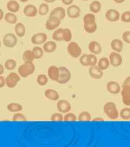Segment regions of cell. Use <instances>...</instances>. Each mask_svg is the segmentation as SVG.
<instances>
[{
    "mask_svg": "<svg viewBox=\"0 0 130 147\" xmlns=\"http://www.w3.org/2000/svg\"><path fill=\"white\" fill-rule=\"evenodd\" d=\"M106 89L109 93L112 94H118L121 92V89L119 84L113 81H111L107 83Z\"/></svg>",
    "mask_w": 130,
    "mask_h": 147,
    "instance_id": "cell-12",
    "label": "cell"
},
{
    "mask_svg": "<svg viewBox=\"0 0 130 147\" xmlns=\"http://www.w3.org/2000/svg\"><path fill=\"white\" fill-rule=\"evenodd\" d=\"M66 13L70 18L77 19L80 16L81 9L78 5H70L68 7Z\"/></svg>",
    "mask_w": 130,
    "mask_h": 147,
    "instance_id": "cell-11",
    "label": "cell"
},
{
    "mask_svg": "<svg viewBox=\"0 0 130 147\" xmlns=\"http://www.w3.org/2000/svg\"><path fill=\"white\" fill-rule=\"evenodd\" d=\"M77 121V117L72 112H68L63 116V121Z\"/></svg>",
    "mask_w": 130,
    "mask_h": 147,
    "instance_id": "cell-39",
    "label": "cell"
},
{
    "mask_svg": "<svg viewBox=\"0 0 130 147\" xmlns=\"http://www.w3.org/2000/svg\"><path fill=\"white\" fill-rule=\"evenodd\" d=\"M82 1H89V0H82Z\"/></svg>",
    "mask_w": 130,
    "mask_h": 147,
    "instance_id": "cell-58",
    "label": "cell"
},
{
    "mask_svg": "<svg viewBox=\"0 0 130 147\" xmlns=\"http://www.w3.org/2000/svg\"><path fill=\"white\" fill-rule=\"evenodd\" d=\"M121 19L124 22H130V11H126L122 13Z\"/></svg>",
    "mask_w": 130,
    "mask_h": 147,
    "instance_id": "cell-44",
    "label": "cell"
},
{
    "mask_svg": "<svg viewBox=\"0 0 130 147\" xmlns=\"http://www.w3.org/2000/svg\"><path fill=\"white\" fill-rule=\"evenodd\" d=\"M51 120L52 121H63V116L61 113H54L52 114L51 117Z\"/></svg>",
    "mask_w": 130,
    "mask_h": 147,
    "instance_id": "cell-42",
    "label": "cell"
},
{
    "mask_svg": "<svg viewBox=\"0 0 130 147\" xmlns=\"http://www.w3.org/2000/svg\"><path fill=\"white\" fill-rule=\"evenodd\" d=\"M83 28L85 31L89 33H93L97 30V24L95 16L93 13L85 14L83 18Z\"/></svg>",
    "mask_w": 130,
    "mask_h": 147,
    "instance_id": "cell-1",
    "label": "cell"
},
{
    "mask_svg": "<svg viewBox=\"0 0 130 147\" xmlns=\"http://www.w3.org/2000/svg\"><path fill=\"white\" fill-rule=\"evenodd\" d=\"M110 64L113 67H117L123 63V57L119 53L113 52L110 53L109 56Z\"/></svg>",
    "mask_w": 130,
    "mask_h": 147,
    "instance_id": "cell-8",
    "label": "cell"
},
{
    "mask_svg": "<svg viewBox=\"0 0 130 147\" xmlns=\"http://www.w3.org/2000/svg\"><path fill=\"white\" fill-rule=\"evenodd\" d=\"M89 51L95 55H99L102 52V47L97 41H91L89 44Z\"/></svg>",
    "mask_w": 130,
    "mask_h": 147,
    "instance_id": "cell-18",
    "label": "cell"
},
{
    "mask_svg": "<svg viewBox=\"0 0 130 147\" xmlns=\"http://www.w3.org/2000/svg\"><path fill=\"white\" fill-rule=\"evenodd\" d=\"M72 39V33L71 30L68 28H63V41L66 42H69Z\"/></svg>",
    "mask_w": 130,
    "mask_h": 147,
    "instance_id": "cell-36",
    "label": "cell"
},
{
    "mask_svg": "<svg viewBox=\"0 0 130 147\" xmlns=\"http://www.w3.org/2000/svg\"><path fill=\"white\" fill-rule=\"evenodd\" d=\"M45 95L48 99L52 101H57L59 99L60 95L55 89H47L45 91Z\"/></svg>",
    "mask_w": 130,
    "mask_h": 147,
    "instance_id": "cell-20",
    "label": "cell"
},
{
    "mask_svg": "<svg viewBox=\"0 0 130 147\" xmlns=\"http://www.w3.org/2000/svg\"><path fill=\"white\" fill-rule=\"evenodd\" d=\"M92 121H104V119H103L102 117H97L94 118L93 119H92Z\"/></svg>",
    "mask_w": 130,
    "mask_h": 147,
    "instance_id": "cell-51",
    "label": "cell"
},
{
    "mask_svg": "<svg viewBox=\"0 0 130 147\" xmlns=\"http://www.w3.org/2000/svg\"><path fill=\"white\" fill-rule=\"evenodd\" d=\"M121 91L122 98H126L130 96V86L126 84H123Z\"/></svg>",
    "mask_w": 130,
    "mask_h": 147,
    "instance_id": "cell-41",
    "label": "cell"
},
{
    "mask_svg": "<svg viewBox=\"0 0 130 147\" xmlns=\"http://www.w3.org/2000/svg\"><path fill=\"white\" fill-rule=\"evenodd\" d=\"M21 80V76L15 72H11L5 78L6 86L9 88L15 87Z\"/></svg>",
    "mask_w": 130,
    "mask_h": 147,
    "instance_id": "cell-5",
    "label": "cell"
},
{
    "mask_svg": "<svg viewBox=\"0 0 130 147\" xmlns=\"http://www.w3.org/2000/svg\"><path fill=\"white\" fill-rule=\"evenodd\" d=\"M27 121V119L26 116L23 114L19 112H17L16 113L14 114L12 118V121Z\"/></svg>",
    "mask_w": 130,
    "mask_h": 147,
    "instance_id": "cell-40",
    "label": "cell"
},
{
    "mask_svg": "<svg viewBox=\"0 0 130 147\" xmlns=\"http://www.w3.org/2000/svg\"><path fill=\"white\" fill-rule=\"evenodd\" d=\"M105 114L111 119L113 120L117 119L119 116V113L118 110H117V107L109 111L108 112H106Z\"/></svg>",
    "mask_w": 130,
    "mask_h": 147,
    "instance_id": "cell-34",
    "label": "cell"
},
{
    "mask_svg": "<svg viewBox=\"0 0 130 147\" xmlns=\"http://www.w3.org/2000/svg\"><path fill=\"white\" fill-rule=\"evenodd\" d=\"M57 49L56 42L53 41H48L43 44V49L45 53H50L54 52Z\"/></svg>",
    "mask_w": 130,
    "mask_h": 147,
    "instance_id": "cell-22",
    "label": "cell"
},
{
    "mask_svg": "<svg viewBox=\"0 0 130 147\" xmlns=\"http://www.w3.org/2000/svg\"><path fill=\"white\" fill-rule=\"evenodd\" d=\"M46 3H51L54 2L56 0H43Z\"/></svg>",
    "mask_w": 130,
    "mask_h": 147,
    "instance_id": "cell-54",
    "label": "cell"
},
{
    "mask_svg": "<svg viewBox=\"0 0 130 147\" xmlns=\"http://www.w3.org/2000/svg\"><path fill=\"white\" fill-rule=\"evenodd\" d=\"M1 47V40H0V48Z\"/></svg>",
    "mask_w": 130,
    "mask_h": 147,
    "instance_id": "cell-57",
    "label": "cell"
},
{
    "mask_svg": "<svg viewBox=\"0 0 130 147\" xmlns=\"http://www.w3.org/2000/svg\"><path fill=\"white\" fill-rule=\"evenodd\" d=\"M60 74L59 68L55 65H51L48 69V76L53 81H57L59 79Z\"/></svg>",
    "mask_w": 130,
    "mask_h": 147,
    "instance_id": "cell-17",
    "label": "cell"
},
{
    "mask_svg": "<svg viewBox=\"0 0 130 147\" xmlns=\"http://www.w3.org/2000/svg\"><path fill=\"white\" fill-rule=\"evenodd\" d=\"M74 0H61L62 2L64 5H69L73 3Z\"/></svg>",
    "mask_w": 130,
    "mask_h": 147,
    "instance_id": "cell-49",
    "label": "cell"
},
{
    "mask_svg": "<svg viewBox=\"0 0 130 147\" xmlns=\"http://www.w3.org/2000/svg\"><path fill=\"white\" fill-rule=\"evenodd\" d=\"M7 9L11 13H15L20 10V5L15 0H10L7 3Z\"/></svg>",
    "mask_w": 130,
    "mask_h": 147,
    "instance_id": "cell-21",
    "label": "cell"
},
{
    "mask_svg": "<svg viewBox=\"0 0 130 147\" xmlns=\"http://www.w3.org/2000/svg\"><path fill=\"white\" fill-rule=\"evenodd\" d=\"M5 71V67L2 64H0V75H2Z\"/></svg>",
    "mask_w": 130,
    "mask_h": 147,
    "instance_id": "cell-52",
    "label": "cell"
},
{
    "mask_svg": "<svg viewBox=\"0 0 130 147\" xmlns=\"http://www.w3.org/2000/svg\"><path fill=\"white\" fill-rule=\"evenodd\" d=\"M32 52H33L34 59H41L43 57L45 51L41 47H33L32 50Z\"/></svg>",
    "mask_w": 130,
    "mask_h": 147,
    "instance_id": "cell-29",
    "label": "cell"
},
{
    "mask_svg": "<svg viewBox=\"0 0 130 147\" xmlns=\"http://www.w3.org/2000/svg\"><path fill=\"white\" fill-rule=\"evenodd\" d=\"M14 30H15L16 35L17 37L22 38L24 37L25 35L26 34V27L21 22H17L16 24Z\"/></svg>",
    "mask_w": 130,
    "mask_h": 147,
    "instance_id": "cell-23",
    "label": "cell"
},
{
    "mask_svg": "<svg viewBox=\"0 0 130 147\" xmlns=\"http://www.w3.org/2000/svg\"><path fill=\"white\" fill-rule=\"evenodd\" d=\"M66 14L67 13L65 9L61 7H57L52 9V11L50 13L49 16L55 17L62 20L65 18Z\"/></svg>",
    "mask_w": 130,
    "mask_h": 147,
    "instance_id": "cell-13",
    "label": "cell"
},
{
    "mask_svg": "<svg viewBox=\"0 0 130 147\" xmlns=\"http://www.w3.org/2000/svg\"><path fill=\"white\" fill-rule=\"evenodd\" d=\"M35 70V65L33 61L24 62V63L19 67L18 74L22 78H26L34 73Z\"/></svg>",
    "mask_w": 130,
    "mask_h": 147,
    "instance_id": "cell-2",
    "label": "cell"
},
{
    "mask_svg": "<svg viewBox=\"0 0 130 147\" xmlns=\"http://www.w3.org/2000/svg\"><path fill=\"white\" fill-rule=\"evenodd\" d=\"M21 2H28L29 0H20Z\"/></svg>",
    "mask_w": 130,
    "mask_h": 147,
    "instance_id": "cell-56",
    "label": "cell"
},
{
    "mask_svg": "<svg viewBox=\"0 0 130 147\" xmlns=\"http://www.w3.org/2000/svg\"><path fill=\"white\" fill-rule=\"evenodd\" d=\"M48 81V79L47 76L45 74H40L37 76V84L41 86H44L46 85Z\"/></svg>",
    "mask_w": 130,
    "mask_h": 147,
    "instance_id": "cell-35",
    "label": "cell"
},
{
    "mask_svg": "<svg viewBox=\"0 0 130 147\" xmlns=\"http://www.w3.org/2000/svg\"><path fill=\"white\" fill-rule=\"evenodd\" d=\"M22 59L24 62L33 61L34 58L32 50H27L26 51H25L22 55Z\"/></svg>",
    "mask_w": 130,
    "mask_h": 147,
    "instance_id": "cell-33",
    "label": "cell"
},
{
    "mask_svg": "<svg viewBox=\"0 0 130 147\" xmlns=\"http://www.w3.org/2000/svg\"><path fill=\"white\" fill-rule=\"evenodd\" d=\"M17 38L15 34L12 33H8L5 34L3 38V44L6 47L13 48L17 44Z\"/></svg>",
    "mask_w": 130,
    "mask_h": 147,
    "instance_id": "cell-6",
    "label": "cell"
},
{
    "mask_svg": "<svg viewBox=\"0 0 130 147\" xmlns=\"http://www.w3.org/2000/svg\"><path fill=\"white\" fill-rule=\"evenodd\" d=\"M0 56H1V53H0Z\"/></svg>",
    "mask_w": 130,
    "mask_h": 147,
    "instance_id": "cell-59",
    "label": "cell"
},
{
    "mask_svg": "<svg viewBox=\"0 0 130 147\" xmlns=\"http://www.w3.org/2000/svg\"><path fill=\"white\" fill-rule=\"evenodd\" d=\"M123 84H126V85H128V86H130V76L127 77L125 79Z\"/></svg>",
    "mask_w": 130,
    "mask_h": 147,
    "instance_id": "cell-50",
    "label": "cell"
},
{
    "mask_svg": "<svg viewBox=\"0 0 130 147\" xmlns=\"http://www.w3.org/2000/svg\"><path fill=\"white\" fill-rule=\"evenodd\" d=\"M60 74L57 82L60 84H65L70 81L72 78L71 71L65 67H59Z\"/></svg>",
    "mask_w": 130,
    "mask_h": 147,
    "instance_id": "cell-3",
    "label": "cell"
},
{
    "mask_svg": "<svg viewBox=\"0 0 130 147\" xmlns=\"http://www.w3.org/2000/svg\"><path fill=\"white\" fill-rule=\"evenodd\" d=\"M71 105L67 100L62 99L59 100L57 102V110L61 113H67L71 110Z\"/></svg>",
    "mask_w": 130,
    "mask_h": 147,
    "instance_id": "cell-10",
    "label": "cell"
},
{
    "mask_svg": "<svg viewBox=\"0 0 130 147\" xmlns=\"http://www.w3.org/2000/svg\"><path fill=\"white\" fill-rule=\"evenodd\" d=\"M122 101L124 105L130 106V96L127 98H122Z\"/></svg>",
    "mask_w": 130,
    "mask_h": 147,
    "instance_id": "cell-48",
    "label": "cell"
},
{
    "mask_svg": "<svg viewBox=\"0 0 130 147\" xmlns=\"http://www.w3.org/2000/svg\"><path fill=\"white\" fill-rule=\"evenodd\" d=\"M89 76L94 79H101L104 75L103 71L100 69L97 65L89 67Z\"/></svg>",
    "mask_w": 130,
    "mask_h": 147,
    "instance_id": "cell-14",
    "label": "cell"
},
{
    "mask_svg": "<svg viewBox=\"0 0 130 147\" xmlns=\"http://www.w3.org/2000/svg\"><path fill=\"white\" fill-rule=\"evenodd\" d=\"M122 38L123 40L127 44H130V31H125L123 33Z\"/></svg>",
    "mask_w": 130,
    "mask_h": 147,
    "instance_id": "cell-46",
    "label": "cell"
},
{
    "mask_svg": "<svg viewBox=\"0 0 130 147\" xmlns=\"http://www.w3.org/2000/svg\"><path fill=\"white\" fill-rule=\"evenodd\" d=\"M49 11V7L47 3H42L38 9V14L41 16L47 15Z\"/></svg>",
    "mask_w": 130,
    "mask_h": 147,
    "instance_id": "cell-32",
    "label": "cell"
},
{
    "mask_svg": "<svg viewBox=\"0 0 130 147\" xmlns=\"http://www.w3.org/2000/svg\"><path fill=\"white\" fill-rule=\"evenodd\" d=\"M7 109L9 112L17 113L20 112L23 110V106L19 103L11 102L8 104L7 106Z\"/></svg>",
    "mask_w": 130,
    "mask_h": 147,
    "instance_id": "cell-25",
    "label": "cell"
},
{
    "mask_svg": "<svg viewBox=\"0 0 130 147\" xmlns=\"http://www.w3.org/2000/svg\"><path fill=\"white\" fill-rule=\"evenodd\" d=\"M120 117L124 120L130 119V108L129 107H124L119 113Z\"/></svg>",
    "mask_w": 130,
    "mask_h": 147,
    "instance_id": "cell-38",
    "label": "cell"
},
{
    "mask_svg": "<svg viewBox=\"0 0 130 147\" xmlns=\"http://www.w3.org/2000/svg\"><path fill=\"white\" fill-rule=\"evenodd\" d=\"M61 21V20L57 19V18L49 16V18L47 19L45 24L46 28L48 31L55 30L60 25Z\"/></svg>",
    "mask_w": 130,
    "mask_h": 147,
    "instance_id": "cell-7",
    "label": "cell"
},
{
    "mask_svg": "<svg viewBox=\"0 0 130 147\" xmlns=\"http://www.w3.org/2000/svg\"><path fill=\"white\" fill-rule=\"evenodd\" d=\"M79 61L81 65L83 67H89L87 62V54L84 53L83 55H81L80 56Z\"/></svg>",
    "mask_w": 130,
    "mask_h": 147,
    "instance_id": "cell-45",
    "label": "cell"
},
{
    "mask_svg": "<svg viewBox=\"0 0 130 147\" xmlns=\"http://www.w3.org/2000/svg\"><path fill=\"white\" fill-rule=\"evenodd\" d=\"M68 54L73 58H78L82 54V49L77 42H69L67 47Z\"/></svg>",
    "mask_w": 130,
    "mask_h": 147,
    "instance_id": "cell-4",
    "label": "cell"
},
{
    "mask_svg": "<svg viewBox=\"0 0 130 147\" xmlns=\"http://www.w3.org/2000/svg\"><path fill=\"white\" fill-rule=\"evenodd\" d=\"M5 19L7 23L11 25L16 24L18 20L17 16H16L14 13L11 12H9L5 14Z\"/></svg>",
    "mask_w": 130,
    "mask_h": 147,
    "instance_id": "cell-27",
    "label": "cell"
},
{
    "mask_svg": "<svg viewBox=\"0 0 130 147\" xmlns=\"http://www.w3.org/2000/svg\"><path fill=\"white\" fill-rule=\"evenodd\" d=\"M110 65L111 64L109 62V58H107L106 57L100 58L99 61H98V63L97 64L99 68L103 71L109 68Z\"/></svg>",
    "mask_w": 130,
    "mask_h": 147,
    "instance_id": "cell-24",
    "label": "cell"
},
{
    "mask_svg": "<svg viewBox=\"0 0 130 147\" xmlns=\"http://www.w3.org/2000/svg\"><path fill=\"white\" fill-rule=\"evenodd\" d=\"M101 9V4L98 1H94L92 3H91L89 5V10L93 13L97 14L98 13Z\"/></svg>",
    "mask_w": 130,
    "mask_h": 147,
    "instance_id": "cell-26",
    "label": "cell"
},
{
    "mask_svg": "<svg viewBox=\"0 0 130 147\" xmlns=\"http://www.w3.org/2000/svg\"><path fill=\"white\" fill-rule=\"evenodd\" d=\"M63 28H60L57 29L54 32L52 35V38L53 40L57 42L63 41Z\"/></svg>",
    "mask_w": 130,
    "mask_h": 147,
    "instance_id": "cell-28",
    "label": "cell"
},
{
    "mask_svg": "<svg viewBox=\"0 0 130 147\" xmlns=\"http://www.w3.org/2000/svg\"><path fill=\"white\" fill-rule=\"evenodd\" d=\"M120 13L119 11L115 9H109L106 12L105 17L108 21L115 22L120 19Z\"/></svg>",
    "mask_w": 130,
    "mask_h": 147,
    "instance_id": "cell-15",
    "label": "cell"
},
{
    "mask_svg": "<svg viewBox=\"0 0 130 147\" xmlns=\"http://www.w3.org/2000/svg\"><path fill=\"white\" fill-rule=\"evenodd\" d=\"M6 85L5 78L2 75H0V88L4 87Z\"/></svg>",
    "mask_w": 130,
    "mask_h": 147,
    "instance_id": "cell-47",
    "label": "cell"
},
{
    "mask_svg": "<svg viewBox=\"0 0 130 147\" xmlns=\"http://www.w3.org/2000/svg\"><path fill=\"white\" fill-rule=\"evenodd\" d=\"M4 16H5V14H4L3 11L0 8V21L3 19Z\"/></svg>",
    "mask_w": 130,
    "mask_h": 147,
    "instance_id": "cell-53",
    "label": "cell"
},
{
    "mask_svg": "<svg viewBox=\"0 0 130 147\" xmlns=\"http://www.w3.org/2000/svg\"><path fill=\"white\" fill-rule=\"evenodd\" d=\"M115 108H117V106L115 102H107L104 105L103 110H104V112L106 113V112H108L109 111L115 109Z\"/></svg>",
    "mask_w": 130,
    "mask_h": 147,
    "instance_id": "cell-43",
    "label": "cell"
},
{
    "mask_svg": "<svg viewBox=\"0 0 130 147\" xmlns=\"http://www.w3.org/2000/svg\"><path fill=\"white\" fill-rule=\"evenodd\" d=\"M125 1V0H114V1H115V3H123Z\"/></svg>",
    "mask_w": 130,
    "mask_h": 147,
    "instance_id": "cell-55",
    "label": "cell"
},
{
    "mask_svg": "<svg viewBox=\"0 0 130 147\" xmlns=\"http://www.w3.org/2000/svg\"><path fill=\"white\" fill-rule=\"evenodd\" d=\"M92 117L90 113L87 111H83L78 116V121H92Z\"/></svg>",
    "mask_w": 130,
    "mask_h": 147,
    "instance_id": "cell-30",
    "label": "cell"
},
{
    "mask_svg": "<svg viewBox=\"0 0 130 147\" xmlns=\"http://www.w3.org/2000/svg\"><path fill=\"white\" fill-rule=\"evenodd\" d=\"M87 62L89 67L96 65L98 63V59L96 55L93 53L87 54Z\"/></svg>",
    "mask_w": 130,
    "mask_h": 147,
    "instance_id": "cell-37",
    "label": "cell"
},
{
    "mask_svg": "<svg viewBox=\"0 0 130 147\" xmlns=\"http://www.w3.org/2000/svg\"><path fill=\"white\" fill-rule=\"evenodd\" d=\"M47 35L43 32L34 34L31 38V42L34 45H41L47 42Z\"/></svg>",
    "mask_w": 130,
    "mask_h": 147,
    "instance_id": "cell-9",
    "label": "cell"
},
{
    "mask_svg": "<svg viewBox=\"0 0 130 147\" xmlns=\"http://www.w3.org/2000/svg\"><path fill=\"white\" fill-rule=\"evenodd\" d=\"M23 14L27 17L33 18L36 16L38 14V9L33 5H28L23 9Z\"/></svg>",
    "mask_w": 130,
    "mask_h": 147,
    "instance_id": "cell-16",
    "label": "cell"
},
{
    "mask_svg": "<svg viewBox=\"0 0 130 147\" xmlns=\"http://www.w3.org/2000/svg\"><path fill=\"white\" fill-rule=\"evenodd\" d=\"M17 62L14 59H8L5 61V67L8 70H14L16 67Z\"/></svg>",
    "mask_w": 130,
    "mask_h": 147,
    "instance_id": "cell-31",
    "label": "cell"
},
{
    "mask_svg": "<svg viewBox=\"0 0 130 147\" xmlns=\"http://www.w3.org/2000/svg\"><path fill=\"white\" fill-rule=\"evenodd\" d=\"M111 47L115 52L120 53L123 50L124 44L119 39H114L111 42Z\"/></svg>",
    "mask_w": 130,
    "mask_h": 147,
    "instance_id": "cell-19",
    "label": "cell"
}]
</instances>
